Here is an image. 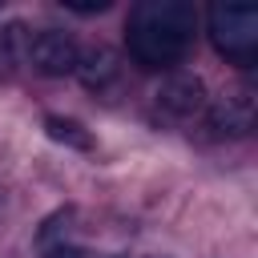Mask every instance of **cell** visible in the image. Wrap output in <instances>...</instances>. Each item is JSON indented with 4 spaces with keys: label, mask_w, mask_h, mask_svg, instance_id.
Here are the masks:
<instances>
[{
    "label": "cell",
    "mask_w": 258,
    "mask_h": 258,
    "mask_svg": "<svg viewBox=\"0 0 258 258\" xmlns=\"http://www.w3.org/2000/svg\"><path fill=\"white\" fill-rule=\"evenodd\" d=\"M194 24L198 12L189 0H141L125 24L129 56L141 69H169L185 56L194 40Z\"/></svg>",
    "instance_id": "1"
},
{
    "label": "cell",
    "mask_w": 258,
    "mask_h": 258,
    "mask_svg": "<svg viewBox=\"0 0 258 258\" xmlns=\"http://www.w3.org/2000/svg\"><path fill=\"white\" fill-rule=\"evenodd\" d=\"M73 73L81 77L85 89H109V85L117 81L121 64H117V52H113L109 44H89V48L77 52V69H73Z\"/></svg>",
    "instance_id": "6"
},
{
    "label": "cell",
    "mask_w": 258,
    "mask_h": 258,
    "mask_svg": "<svg viewBox=\"0 0 258 258\" xmlns=\"http://www.w3.org/2000/svg\"><path fill=\"white\" fill-rule=\"evenodd\" d=\"M157 109L165 117H173V121H185V117L202 113L206 109V85H202V77H194V73L165 77L161 89H157Z\"/></svg>",
    "instance_id": "5"
},
{
    "label": "cell",
    "mask_w": 258,
    "mask_h": 258,
    "mask_svg": "<svg viewBox=\"0 0 258 258\" xmlns=\"http://www.w3.org/2000/svg\"><path fill=\"white\" fill-rule=\"evenodd\" d=\"M44 129H48V137H52V141H60V145L89 149V133H85L77 121H69V117H48V121H44Z\"/></svg>",
    "instance_id": "8"
},
{
    "label": "cell",
    "mask_w": 258,
    "mask_h": 258,
    "mask_svg": "<svg viewBox=\"0 0 258 258\" xmlns=\"http://www.w3.org/2000/svg\"><path fill=\"white\" fill-rule=\"evenodd\" d=\"M254 109H258V93L250 89V85H234L214 109H210V129L222 137V133H230V137H242V133H250V125H254Z\"/></svg>",
    "instance_id": "4"
},
{
    "label": "cell",
    "mask_w": 258,
    "mask_h": 258,
    "mask_svg": "<svg viewBox=\"0 0 258 258\" xmlns=\"http://www.w3.org/2000/svg\"><path fill=\"white\" fill-rule=\"evenodd\" d=\"M77 52H81V44L69 36V32H60V28H44V32H36V36H28V60H32V69L40 73V77H64V73H73L77 69Z\"/></svg>",
    "instance_id": "3"
},
{
    "label": "cell",
    "mask_w": 258,
    "mask_h": 258,
    "mask_svg": "<svg viewBox=\"0 0 258 258\" xmlns=\"http://www.w3.org/2000/svg\"><path fill=\"white\" fill-rule=\"evenodd\" d=\"M69 12H105L109 8V0H60Z\"/></svg>",
    "instance_id": "9"
},
{
    "label": "cell",
    "mask_w": 258,
    "mask_h": 258,
    "mask_svg": "<svg viewBox=\"0 0 258 258\" xmlns=\"http://www.w3.org/2000/svg\"><path fill=\"white\" fill-rule=\"evenodd\" d=\"M210 40L234 64H254L258 56V8L246 0L210 4Z\"/></svg>",
    "instance_id": "2"
},
{
    "label": "cell",
    "mask_w": 258,
    "mask_h": 258,
    "mask_svg": "<svg viewBox=\"0 0 258 258\" xmlns=\"http://www.w3.org/2000/svg\"><path fill=\"white\" fill-rule=\"evenodd\" d=\"M48 258H85V254L73 250V246H56V250H48Z\"/></svg>",
    "instance_id": "10"
},
{
    "label": "cell",
    "mask_w": 258,
    "mask_h": 258,
    "mask_svg": "<svg viewBox=\"0 0 258 258\" xmlns=\"http://www.w3.org/2000/svg\"><path fill=\"white\" fill-rule=\"evenodd\" d=\"M28 52V28L20 20L0 24V77H12Z\"/></svg>",
    "instance_id": "7"
}]
</instances>
